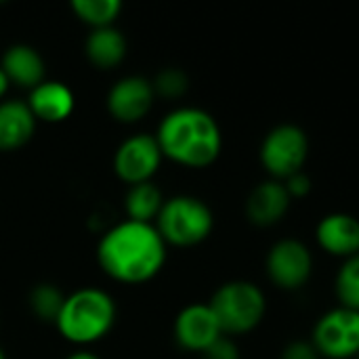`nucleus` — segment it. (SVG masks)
<instances>
[{
    "label": "nucleus",
    "instance_id": "f257e3e1",
    "mask_svg": "<svg viewBox=\"0 0 359 359\" xmlns=\"http://www.w3.org/2000/svg\"><path fill=\"white\" fill-rule=\"evenodd\" d=\"M101 269L122 284H143L166 263V242L151 223L124 221L109 229L97 248Z\"/></svg>",
    "mask_w": 359,
    "mask_h": 359
},
{
    "label": "nucleus",
    "instance_id": "f03ea898",
    "mask_svg": "<svg viewBox=\"0 0 359 359\" xmlns=\"http://www.w3.org/2000/svg\"><path fill=\"white\" fill-rule=\"evenodd\" d=\"M156 141L162 156L187 168L215 164L223 149L219 122L200 107H177L168 111L158 126Z\"/></svg>",
    "mask_w": 359,
    "mask_h": 359
},
{
    "label": "nucleus",
    "instance_id": "7ed1b4c3",
    "mask_svg": "<svg viewBox=\"0 0 359 359\" xmlns=\"http://www.w3.org/2000/svg\"><path fill=\"white\" fill-rule=\"evenodd\" d=\"M116 322L114 299L99 288H82L69 294L57 318L59 334L74 345L101 341Z\"/></svg>",
    "mask_w": 359,
    "mask_h": 359
},
{
    "label": "nucleus",
    "instance_id": "20e7f679",
    "mask_svg": "<svg viewBox=\"0 0 359 359\" xmlns=\"http://www.w3.org/2000/svg\"><path fill=\"white\" fill-rule=\"evenodd\" d=\"M208 305L225 337L252 332L261 326L267 313V297L263 288L250 280H231L221 284Z\"/></svg>",
    "mask_w": 359,
    "mask_h": 359
},
{
    "label": "nucleus",
    "instance_id": "39448f33",
    "mask_svg": "<svg viewBox=\"0 0 359 359\" xmlns=\"http://www.w3.org/2000/svg\"><path fill=\"white\" fill-rule=\"evenodd\" d=\"M212 227L215 215L210 206L196 196H175L164 200L156 223L164 242L181 248L204 242L212 233Z\"/></svg>",
    "mask_w": 359,
    "mask_h": 359
},
{
    "label": "nucleus",
    "instance_id": "423d86ee",
    "mask_svg": "<svg viewBox=\"0 0 359 359\" xmlns=\"http://www.w3.org/2000/svg\"><path fill=\"white\" fill-rule=\"evenodd\" d=\"M259 160L269 179L286 181L305 170L309 160V135L294 122H282L269 128L259 147Z\"/></svg>",
    "mask_w": 359,
    "mask_h": 359
},
{
    "label": "nucleus",
    "instance_id": "0eeeda50",
    "mask_svg": "<svg viewBox=\"0 0 359 359\" xmlns=\"http://www.w3.org/2000/svg\"><path fill=\"white\" fill-rule=\"evenodd\" d=\"M309 341L320 358L355 359L359 355V311L341 305L324 311L316 320Z\"/></svg>",
    "mask_w": 359,
    "mask_h": 359
},
{
    "label": "nucleus",
    "instance_id": "6e6552de",
    "mask_svg": "<svg viewBox=\"0 0 359 359\" xmlns=\"http://www.w3.org/2000/svg\"><path fill=\"white\" fill-rule=\"evenodd\" d=\"M265 271L280 290H301L313 276V252L299 238H280L267 250Z\"/></svg>",
    "mask_w": 359,
    "mask_h": 359
},
{
    "label": "nucleus",
    "instance_id": "1a4fd4ad",
    "mask_svg": "<svg viewBox=\"0 0 359 359\" xmlns=\"http://www.w3.org/2000/svg\"><path fill=\"white\" fill-rule=\"evenodd\" d=\"M162 158L164 156L156 137L141 133V135L126 139L118 147L114 156V170L124 183L133 187V185L151 181V177L158 172L162 164Z\"/></svg>",
    "mask_w": 359,
    "mask_h": 359
},
{
    "label": "nucleus",
    "instance_id": "9d476101",
    "mask_svg": "<svg viewBox=\"0 0 359 359\" xmlns=\"http://www.w3.org/2000/svg\"><path fill=\"white\" fill-rule=\"evenodd\" d=\"M221 337V324L208 303H191L175 320V339L187 351L204 353Z\"/></svg>",
    "mask_w": 359,
    "mask_h": 359
},
{
    "label": "nucleus",
    "instance_id": "9b49d317",
    "mask_svg": "<svg viewBox=\"0 0 359 359\" xmlns=\"http://www.w3.org/2000/svg\"><path fill=\"white\" fill-rule=\"evenodd\" d=\"M154 84L141 76H126L118 80L107 95L109 114L124 124L139 122L154 105Z\"/></svg>",
    "mask_w": 359,
    "mask_h": 359
},
{
    "label": "nucleus",
    "instance_id": "f8f14e48",
    "mask_svg": "<svg viewBox=\"0 0 359 359\" xmlns=\"http://www.w3.org/2000/svg\"><path fill=\"white\" fill-rule=\"evenodd\" d=\"M292 198L278 179H265L252 187L246 198V217L257 227H273L278 225L290 210Z\"/></svg>",
    "mask_w": 359,
    "mask_h": 359
},
{
    "label": "nucleus",
    "instance_id": "ddd939ff",
    "mask_svg": "<svg viewBox=\"0 0 359 359\" xmlns=\"http://www.w3.org/2000/svg\"><path fill=\"white\" fill-rule=\"evenodd\" d=\"M316 242L318 246L343 259H349L359 252V219L349 212H328L316 225Z\"/></svg>",
    "mask_w": 359,
    "mask_h": 359
},
{
    "label": "nucleus",
    "instance_id": "4468645a",
    "mask_svg": "<svg viewBox=\"0 0 359 359\" xmlns=\"http://www.w3.org/2000/svg\"><path fill=\"white\" fill-rule=\"evenodd\" d=\"M27 107L36 120L42 122H63L74 111V93L67 84L59 80H44L32 88Z\"/></svg>",
    "mask_w": 359,
    "mask_h": 359
},
{
    "label": "nucleus",
    "instance_id": "2eb2a0df",
    "mask_svg": "<svg viewBox=\"0 0 359 359\" xmlns=\"http://www.w3.org/2000/svg\"><path fill=\"white\" fill-rule=\"evenodd\" d=\"M0 67L6 74L8 82L21 88L32 90L40 82H44V59L34 46H27V44L8 46L2 57Z\"/></svg>",
    "mask_w": 359,
    "mask_h": 359
},
{
    "label": "nucleus",
    "instance_id": "dca6fc26",
    "mask_svg": "<svg viewBox=\"0 0 359 359\" xmlns=\"http://www.w3.org/2000/svg\"><path fill=\"white\" fill-rule=\"evenodd\" d=\"M36 130V118L23 101L0 103V151L23 147Z\"/></svg>",
    "mask_w": 359,
    "mask_h": 359
},
{
    "label": "nucleus",
    "instance_id": "f3484780",
    "mask_svg": "<svg viewBox=\"0 0 359 359\" xmlns=\"http://www.w3.org/2000/svg\"><path fill=\"white\" fill-rule=\"evenodd\" d=\"M84 53L88 61L99 69L116 67L126 55V40L120 29L114 25L93 29L84 42Z\"/></svg>",
    "mask_w": 359,
    "mask_h": 359
},
{
    "label": "nucleus",
    "instance_id": "a211bd4d",
    "mask_svg": "<svg viewBox=\"0 0 359 359\" xmlns=\"http://www.w3.org/2000/svg\"><path fill=\"white\" fill-rule=\"evenodd\" d=\"M164 198L162 191L151 183H139L133 185L126 194V215L128 221L137 223H151V219H158L162 210Z\"/></svg>",
    "mask_w": 359,
    "mask_h": 359
},
{
    "label": "nucleus",
    "instance_id": "6ab92c4d",
    "mask_svg": "<svg viewBox=\"0 0 359 359\" xmlns=\"http://www.w3.org/2000/svg\"><path fill=\"white\" fill-rule=\"evenodd\" d=\"M334 294L341 307L359 311V252L341 261L334 276Z\"/></svg>",
    "mask_w": 359,
    "mask_h": 359
},
{
    "label": "nucleus",
    "instance_id": "aec40b11",
    "mask_svg": "<svg viewBox=\"0 0 359 359\" xmlns=\"http://www.w3.org/2000/svg\"><path fill=\"white\" fill-rule=\"evenodd\" d=\"M72 8L80 21L88 23L93 29H99L109 27L118 19L122 4L120 0H74Z\"/></svg>",
    "mask_w": 359,
    "mask_h": 359
},
{
    "label": "nucleus",
    "instance_id": "412c9836",
    "mask_svg": "<svg viewBox=\"0 0 359 359\" xmlns=\"http://www.w3.org/2000/svg\"><path fill=\"white\" fill-rule=\"evenodd\" d=\"M65 297L53 284H40L29 294V307L42 322H57Z\"/></svg>",
    "mask_w": 359,
    "mask_h": 359
},
{
    "label": "nucleus",
    "instance_id": "4be33fe9",
    "mask_svg": "<svg viewBox=\"0 0 359 359\" xmlns=\"http://www.w3.org/2000/svg\"><path fill=\"white\" fill-rule=\"evenodd\" d=\"M151 84H154V93L168 97V99H177V97L185 95L187 86H189V78L179 67H166L156 76V80Z\"/></svg>",
    "mask_w": 359,
    "mask_h": 359
},
{
    "label": "nucleus",
    "instance_id": "5701e85b",
    "mask_svg": "<svg viewBox=\"0 0 359 359\" xmlns=\"http://www.w3.org/2000/svg\"><path fill=\"white\" fill-rule=\"evenodd\" d=\"M202 359H240V347L231 337L223 334L202 353Z\"/></svg>",
    "mask_w": 359,
    "mask_h": 359
},
{
    "label": "nucleus",
    "instance_id": "b1692460",
    "mask_svg": "<svg viewBox=\"0 0 359 359\" xmlns=\"http://www.w3.org/2000/svg\"><path fill=\"white\" fill-rule=\"evenodd\" d=\"M280 359H322L318 349L313 347L311 341H305V339H297V341H290L282 353Z\"/></svg>",
    "mask_w": 359,
    "mask_h": 359
},
{
    "label": "nucleus",
    "instance_id": "393cba45",
    "mask_svg": "<svg viewBox=\"0 0 359 359\" xmlns=\"http://www.w3.org/2000/svg\"><path fill=\"white\" fill-rule=\"evenodd\" d=\"M284 185H286V189H288V194H290L292 200L307 198V196L311 194V189H313V181H311V177H309L305 170H301V172L288 177V179L284 181Z\"/></svg>",
    "mask_w": 359,
    "mask_h": 359
},
{
    "label": "nucleus",
    "instance_id": "a878e982",
    "mask_svg": "<svg viewBox=\"0 0 359 359\" xmlns=\"http://www.w3.org/2000/svg\"><path fill=\"white\" fill-rule=\"evenodd\" d=\"M8 86H11V82H8L6 74L2 72V67H0V99L4 97V93L8 90Z\"/></svg>",
    "mask_w": 359,
    "mask_h": 359
},
{
    "label": "nucleus",
    "instance_id": "bb28decb",
    "mask_svg": "<svg viewBox=\"0 0 359 359\" xmlns=\"http://www.w3.org/2000/svg\"><path fill=\"white\" fill-rule=\"evenodd\" d=\"M67 359H99L95 353H88V351H78V353H72Z\"/></svg>",
    "mask_w": 359,
    "mask_h": 359
},
{
    "label": "nucleus",
    "instance_id": "cd10ccee",
    "mask_svg": "<svg viewBox=\"0 0 359 359\" xmlns=\"http://www.w3.org/2000/svg\"><path fill=\"white\" fill-rule=\"evenodd\" d=\"M0 359H6L4 358V351H2V349H0Z\"/></svg>",
    "mask_w": 359,
    "mask_h": 359
},
{
    "label": "nucleus",
    "instance_id": "c85d7f7f",
    "mask_svg": "<svg viewBox=\"0 0 359 359\" xmlns=\"http://www.w3.org/2000/svg\"><path fill=\"white\" fill-rule=\"evenodd\" d=\"M355 359H359V355H358V358H355Z\"/></svg>",
    "mask_w": 359,
    "mask_h": 359
}]
</instances>
